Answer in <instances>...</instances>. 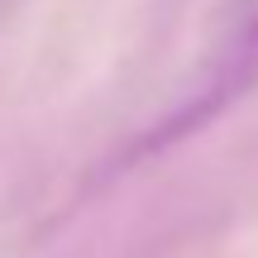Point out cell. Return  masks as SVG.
<instances>
[{"instance_id":"obj_1","label":"cell","mask_w":258,"mask_h":258,"mask_svg":"<svg viewBox=\"0 0 258 258\" xmlns=\"http://www.w3.org/2000/svg\"><path fill=\"white\" fill-rule=\"evenodd\" d=\"M253 86H258V10L234 29V38L215 53V62L191 82V91H186L167 115H158V120L120 153V167L144 163V158L182 144L186 134H196L201 124H211L220 110H230V105L239 101L244 91H253Z\"/></svg>"}]
</instances>
